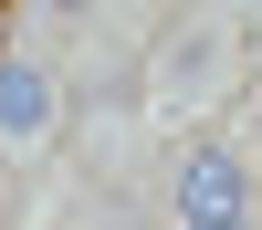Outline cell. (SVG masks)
<instances>
[{"label":"cell","instance_id":"7a4b0ae2","mask_svg":"<svg viewBox=\"0 0 262 230\" xmlns=\"http://www.w3.org/2000/svg\"><path fill=\"white\" fill-rule=\"evenodd\" d=\"M168 209L189 220H252V157L242 146H189L179 167H168Z\"/></svg>","mask_w":262,"mask_h":230},{"label":"cell","instance_id":"5b68a950","mask_svg":"<svg viewBox=\"0 0 262 230\" xmlns=\"http://www.w3.org/2000/svg\"><path fill=\"white\" fill-rule=\"evenodd\" d=\"M189 230H252V220H189Z\"/></svg>","mask_w":262,"mask_h":230},{"label":"cell","instance_id":"3957f363","mask_svg":"<svg viewBox=\"0 0 262 230\" xmlns=\"http://www.w3.org/2000/svg\"><path fill=\"white\" fill-rule=\"evenodd\" d=\"M63 125V73L42 53H0V146H42Z\"/></svg>","mask_w":262,"mask_h":230},{"label":"cell","instance_id":"277c9868","mask_svg":"<svg viewBox=\"0 0 262 230\" xmlns=\"http://www.w3.org/2000/svg\"><path fill=\"white\" fill-rule=\"evenodd\" d=\"M242 157H252V178H262V125H252V146H242Z\"/></svg>","mask_w":262,"mask_h":230},{"label":"cell","instance_id":"6da1fadb","mask_svg":"<svg viewBox=\"0 0 262 230\" xmlns=\"http://www.w3.org/2000/svg\"><path fill=\"white\" fill-rule=\"evenodd\" d=\"M242 84V21L231 11H179L147 53V105L158 115H210Z\"/></svg>","mask_w":262,"mask_h":230}]
</instances>
